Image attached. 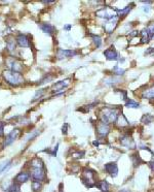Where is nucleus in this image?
Masks as SVG:
<instances>
[{"label":"nucleus","instance_id":"nucleus-40","mask_svg":"<svg viewBox=\"0 0 154 192\" xmlns=\"http://www.w3.org/2000/svg\"><path fill=\"white\" fill-rule=\"evenodd\" d=\"M152 53H154V48H149L147 51H145V55H149L152 54Z\"/></svg>","mask_w":154,"mask_h":192},{"label":"nucleus","instance_id":"nucleus-33","mask_svg":"<svg viewBox=\"0 0 154 192\" xmlns=\"http://www.w3.org/2000/svg\"><path fill=\"white\" fill-rule=\"evenodd\" d=\"M132 160H133V164L135 166H137V165H139L142 162V159L140 158L139 155H132Z\"/></svg>","mask_w":154,"mask_h":192},{"label":"nucleus","instance_id":"nucleus-43","mask_svg":"<svg viewBox=\"0 0 154 192\" xmlns=\"http://www.w3.org/2000/svg\"><path fill=\"white\" fill-rule=\"evenodd\" d=\"M64 29H65V30H67V31H69L70 29H71V25H66L64 27Z\"/></svg>","mask_w":154,"mask_h":192},{"label":"nucleus","instance_id":"nucleus-9","mask_svg":"<svg viewBox=\"0 0 154 192\" xmlns=\"http://www.w3.org/2000/svg\"><path fill=\"white\" fill-rule=\"evenodd\" d=\"M119 141L121 146L127 148V149H135L136 148V143L133 140L132 137H129V134H122L119 138Z\"/></svg>","mask_w":154,"mask_h":192},{"label":"nucleus","instance_id":"nucleus-28","mask_svg":"<svg viewBox=\"0 0 154 192\" xmlns=\"http://www.w3.org/2000/svg\"><path fill=\"white\" fill-rule=\"evenodd\" d=\"M31 187L33 192H40L41 189H42V183L38 181H32Z\"/></svg>","mask_w":154,"mask_h":192},{"label":"nucleus","instance_id":"nucleus-16","mask_svg":"<svg viewBox=\"0 0 154 192\" xmlns=\"http://www.w3.org/2000/svg\"><path fill=\"white\" fill-rule=\"evenodd\" d=\"M39 27L46 34L52 35L56 32V27L52 26V24H49V23H41V24H39Z\"/></svg>","mask_w":154,"mask_h":192},{"label":"nucleus","instance_id":"nucleus-29","mask_svg":"<svg viewBox=\"0 0 154 192\" xmlns=\"http://www.w3.org/2000/svg\"><path fill=\"white\" fill-rule=\"evenodd\" d=\"M20 188H21L20 184H17V183L13 182V184H11L7 189H5V190H6L7 192H21Z\"/></svg>","mask_w":154,"mask_h":192},{"label":"nucleus","instance_id":"nucleus-20","mask_svg":"<svg viewBox=\"0 0 154 192\" xmlns=\"http://www.w3.org/2000/svg\"><path fill=\"white\" fill-rule=\"evenodd\" d=\"M6 49L8 52H13L16 50V46H17V40L14 39L13 36H8L6 37Z\"/></svg>","mask_w":154,"mask_h":192},{"label":"nucleus","instance_id":"nucleus-37","mask_svg":"<svg viewBox=\"0 0 154 192\" xmlns=\"http://www.w3.org/2000/svg\"><path fill=\"white\" fill-rule=\"evenodd\" d=\"M139 34H140V33H139V31L134 30V31L129 32V37H135V36H138Z\"/></svg>","mask_w":154,"mask_h":192},{"label":"nucleus","instance_id":"nucleus-14","mask_svg":"<svg viewBox=\"0 0 154 192\" xmlns=\"http://www.w3.org/2000/svg\"><path fill=\"white\" fill-rule=\"evenodd\" d=\"M110 10H109L108 7H105V8H101L100 10H98L97 13H96V16L97 17H99L101 18V19H105L106 21L109 20V19H111V18H113L114 16H117L116 14H114V13H110L109 11ZM116 13V11H115Z\"/></svg>","mask_w":154,"mask_h":192},{"label":"nucleus","instance_id":"nucleus-30","mask_svg":"<svg viewBox=\"0 0 154 192\" xmlns=\"http://www.w3.org/2000/svg\"><path fill=\"white\" fill-rule=\"evenodd\" d=\"M10 166H11V161L10 160H7V161H5L4 163H2L1 165H0V175H1L2 173L6 172Z\"/></svg>","mask_w":154,"mask_h":192},{"label":"nucleus","instance_id":"nucleus-34","mask_svg":"<svg viewBox=\"0 0 154 192\" xmlns=\"http://www.w3.org/2000/svg\"><path fill=\"white\" fill-rule=\"evenodd\" d=\"M44 92H45V89H40V90H38L36 94H35V96H34V99H33V101H36V100H38L40 98L41 96L43 95Z\"/></svg>","mask_w":154,"mask_h":192},{"label":"nucleus","instance_id":"nucleus-41","mask_svg":"<svg viewBox=\"0 0 154 192\" xmlns=\"http://www.w3.org/2000/svg\"><path fill=\"white\" fill-rule=\"evenodd\" d=\"M149 166H150L151 170H152L153 172H154V160H152L151 162H149Z\"/></svg>","mask_w":154,"mask_h":192},{"label":"nucleus","instance_id":"nucleus-11","mask_svg":"<svg viewBox=\"0 0 154 192\" xmlns=\"http://www.w3.org/2000/svg\"><path fill=\"white\" fill-rule=\"evenodd\" d=\"M104 170L112 178H115L118 175V166L115 162H108V163H106L104 165Z\"/></svg>","mask_w":154,"mask_h":192},{"label":"nucleus","instance_id":"nucleus-6","mask_svg":"<svg viewBox=\"0 0 154 192\" xmlns=\"http://www.w3.org/2000/svg\"><path fill=\"white\" fill-rule=\"evenodd\" d=\"M20 135H21V129L16 128V129H13V130H11L4 138L3 147H7V146H10V145H11L14 141L20 137Z\"/></svg>","mask_w":154,"mask_h":192},{"label":"nucleus","instance_id":"nucleus-8","mask_svg":"<svg viewBox=\"0 0 154 192\" xmlns=\"http://www.w3.org/2000/svg\"><path fill=\"white\" fill-rule=\"evenodd\" d=\"M110 132V126L109 124H106L102 121H100L99 123L97 124V133L100 137H106Z\"/></svg>","mask_w":154,"mask_h":192},{"label":"nucleus","instance_id":"nucleus-10","mask_svg":"<svg viewBox=\"0 0 154 192\" xmlns=\"http://www.w3.org/2000/svg\"><path fill=\"white\" fill-rule=\"evenodd\" d=\"M78 53H77L75 50H64V49H58L57 51V58L59 60H62V59H66V58H71L76 56Z\"/></svg>","mask_w":154,"mask_h":192},{"label":"nucleus","instance_id":"nucleus-7","mask_svg":"<svg viewBox=\"0 0 154 192\" xmlns=\"http://www.w3.org/2000/svg\"><path fill=\"white\" fill-rule=\"evenodd\" d=\"M69 85H70V79H66V80H63V81L57 82V83H55V84L52 85V92L60 95L59 93L62 92V91H64V89H66Z\"/></svg>","mask_w":154,"mask_h":192},{"label":"nucleus","instance_id":"nucleus-44","mask_svg":"<svg viewBox=\"0 0 154 192\" xmlns=\"http://www.w3.org/2000/svg\"><path fill=\"white\" fill-rule=\"evenodd\" d=\"M118 192H131V191L127 190V189H121V190H119Z\"/></svg>","mask_w":154,"mask_h":192},{"label":"nucleus","instance_id":"nucleus-1","mask_svg":"<svg viewBox=\"0 0 154 192\" xmlns=\"http://www.w3.org/2000/svg\"><path fill=\"white\" fill-rule=\"evenodd\" d=\"M2 78H3V80L7 84H10V86H13V87L20 86V85H22L23 83L25 82L22 73L14 71V70H11V69L3 70V72H2Z\"/></svg>","mask_w":154,"mask_h":192},{"label":"nucleus","instance_id":"nucleus-12","mask_svg":"<svg viewBox=\"0 0 154 192\" xmlns=\"http://www.w3.org/2000/svg\"><path fill=\"white\" fill-rule=\"evenodd\" d=\"M104 56L108 61H120V56L114 48H109L104 51Z\"/></svg>","mask_w":154,"mask_h":192},{"label":"nucleus","instance_id":"nucleus-4","mask_svg":"<svg viewBox=\"0 0 154 192\" xmlns=\"http://www.w3.org/2000/svg\"><path fill=\"white\" fill-rule=\"evenodd\" d=\"M30 177L33 179V181L45 182L46 181L45 170L44 168H30Z\"/></svg>","mask_w":154,"mask_h":192},{"label":"nucleus","instance_id":"nucleus-26","mask_svg":"<svg viewBox=\"0 0 154 192\" xmlns=\"http://www.w3.org/2000/svg\"><path fill=\"white\" fill-rule=\"evenodd\" d=\"M125 106L129 108H140V103L135 101V100H133V99H126Z\"/></svg>","mask_w":154,"mask_h":192},{"label":"nucleus","instance_id":"nucleus-22","mask_svg":"<svg viewBox=\"0 0 154 192\" xmlns=\"http://www.w3.org/2000/svg\"><path fill=\"white\" fill-rule=\"evenodd\" d=\"M134 4H132V5H127L126 7H124V8H122V10H117L116 8V14H117V17L119 18H124V17H126L127 14H129V11L132 10V6Z\"/></svg>","mask_w":154,"mask_h":192},{"label":"nucleus","instance_id":"nucleus-27","mask_svg":"<svg viewBox=\"0 0 154 192\" xmlns=\"http://www.w3.org/2000/svg\"><path fill=\"white\" fill-rule=\"evenodd\" d=\"M154 121V116L150 114H146V115H143V117L141 118V122L144 123V124H150L152 123Z\"/></svg>","mask_w":154,"mask_h":192},{"label":"nucleus","instance_id":"nucleus-23","mask_svg":"<svg viewBox=\"0 0 154 192\" xmlns=\"http://www.w3.org/2000/svg\"><path fill=\"white\" fill-rule=\"evenodd\" d=\"M97 187L101 189V191L102 192H109V188H110V185H109V183L107 181H105V180H103V181H100L99 183H97Z\"/></svg>","mask_w":154,"mask_h":192},{"label":"nucleus","instance_id":"nucleus-21","mask_svg":"<svg viewBox=\"0 0 154 192\" xmlns=\"http://www.w3.org/2000/svg\"><path fill=\"white\" fill-rule=\"evenodd\" d=\"M22 64L20 63L19 61L16 60V59H13L10 63H8V66L10 67L11 70H14V71H17V72H21L23 69V66H21Z\"/></svg>","mask_w":154,"mask_h":192},{"label":"nucleus","instance_id":"nucleus-36","mask_svg":"<svg viewBox=\"0 0 154 192\" xmlns=\"http://www.w3.org/2000/svg\"><path fill=\"white\" fill-rule=\"evenodd\" d=\"M50 80H52V76H44V78L41 80V81L39 82V85H41V84H44V83H46V82H48V81H50Z\"/></svg>","mask_w":154,"mask_h":192},{"label":"nucleus","instance_id":"nucleus-32","mask_svg":"<svg viewBox=\"0 0 154 192\" xmlns=\"http://www.w3.org/2000/svg\"><path fill=\"white\" fill-rule=\"evenodd\" d=\"M112 70H113V73H114L115 76H123L124 72H125V70H124L123 68H120V67L118 66V65L114 66Z\"/></svg>","mask_w":154,"mask_h":192},{"label":"nucleus","instance_id":"nucleus-31","mask_svg":"<svg viewBox=\"0 0 154 192\" xmlns=\"http://www.w3.org/2000/svg\"><path fill=\"white\" fill-rule=\"evenodd\" d=\"M90 36L93 37V41H94V46H96L97 48H100V47L102 46V38H101L99 35H94V34H90Z\"/></svg>","mask_w":154,"mask_h":192},{"label":"nucleus","instance_id":"nucleus-42","mask_svg":"<svg viewBox=\"0 0 154 192\" xmlns=\"http://www.w3.org/2000/svg\"><path fill=\"white\" fill-rule=\"evenodd\" d=\"M143 10L145 11V13H149V10H150V7H149V6H144Z\"/></svg>","mask_w":154,"mask_h":192},{"label":"nucleus","instance_id":"nucleus-45","mask_svg":"<svg viewBox=\"0 0 154 192\" xmlns=\"http://www.w3.org/2000/svg\"><path fill=\"white\" fill-rule=\"evenodd\" d=\"M60 187H61V188H60V192H63V189H62V184H61Z\"/></svg>","mask_w":154,"mask_h":192},{"label":"nucleus","instance_id":"nucleus-3","mask_svg":"<svg viewBox=\"0 0 154 192\" xmlns=\"http://www.w3.org/2000/svg\"><path fill=\"white\" fill-rule=\"evenodd\" d=\"M81 181L88 188H91V187H94V186H96L97 185L96 173H94L93 170H90V168H87V167L83 168V170H82V174H81Z\"/></svg>","mask_w":154,"mask_h":192},{"label":"nucleus","instance_id":"nucleus-2","mask_svg":"<svg viewBox=\"0 0 154 192\" xmlns=\"http://www.w3.org/2000/svg\"><path fill=\"white\" fill-rule=\"evenodd\" d=\"M119 114V110L116 108H103L100 113V119L106 124L115 123Z\"/></svg>","mask_w":154,"mask_h":192},{"label":"nucleus","instance_id":"nucleus-15","mask_svg":"<svg viewBox=\"0 0 154 192\" xmlns=\"http://www.w3.org/2000/svg\"><path fill=\"white\" fill-rule=\"evenodd\" d=\"M29 179H30V174H28L26 172H21L14 177L13 182H16V183H17V184L21 185V184H23V183L28 182Z\"/></svg>","mask_w":154,"mask_h":192},{"label":"nucleus","instance_id":"nucleus-17","mask_svg":"<svg viewBox=\"0 0 154 192\" xmlns=\"http://www.w3.org/2000/svg\"><path fill=\"white\" fill-rule=\"evenodd\" d=\"M141 97L143 99H149V100H154V85H152L150 88L144 90L142 92Z\"/></svg>","mask_w":154,"mask_h":192},{"label":"nucleus","instance_id":"nucleus-39","mask_svg":"<svg viewBox=\"0 0 154 192\" xmlns=\"http://www.w3.org/2000/svg\"><path fill=\"white\" fill-rule=\"evenodd\" d=\"M67 128H68V124L65 123L64 126H63V128H62V132H63V134H66L67 133Z\"/></svg>","mask_w":154,"mask_h":192},{"label":"nucleus","instance_id":"nucleus-13","mask_svg":"<svg viewBox=\"0 0 154 192\" xmlns=\"http://www.w3.org/2000/svg\"><path fill=\"white\" fill-rule=\"evenodd\" d=\"M16 40H17V43L21 48H28V47H30V39H29L28 35H26V34L20 33L16 37Z\"/></svg>","mask_w":154,"mask_h":192},{"label":"nucleus","instance_id":"nucleus-25","mask_svg":"<svg viewBox=\"0 0 154 192\" xmlns=\"http://www.w3.org/2000/svg\"><path fill=\"white\" fill-rule=\"evenodd\" d=\"M151 40V38L149 36V34H148V32L146 30V28L143 29V30L141 31V43H149Z\"/></svg>","mask_w":154,"mask_h":192},{"label":"nucleus","instance_id":"nucleus-5","mask_svg":"<svg viewBox=\"0 0 154 192\" xmlns=\"http://www.w3.org/2000/svg\"><path fill=\"white\" fill-rule=\"evenodd\" d=\"M118 21H119V18H118L117 16H114L113 18H111V19L106 21L105 24H104V30L106 33H108V34L113 33V31L116 29L117 25H118Z\"/></svg>","mask_w":154,"mask_h":192},{"label":"nucleus","instance_id":"nucleus-38","mask_svg":"<svg viewBox=\"0 0 154 192\" xmlns=\"http://www.w3.org/2000/svg\"><path fill=\"white\" fill-rule=\"evenodd\" d=\"M3 130H4V123L0 122V137L3 135Z\"/></svg>","mask_w":154,"mask_h":192},{"label":"nucleus","instance_id":"nucleus-24","mask_svg":"<svg viewBox=\"0 0 154 192\" xmlns=\"http://www.w3.org/2000/svg\"><path fill=\"white\" fill-rule=\"evenodd\" d=\"M121 79L118 78V76H109L105 80V84L108 85V86H113V85L117 84V83H120Z\"/></svg>","mask_w":154,"mask_h":192},{"label":"nucleus","instance_id":"nucleus-18","mask_svg":"<svg viewBox=\"0 0 154 192\" xmlns=\"http://www.w3.org/2000/svg\"><path fill=\"white\" fill-rule=\"evenodd\" d=\"M30 167L31 168H44V163L39 157H34L30 160Z\"/></svg>","mask_w":154,"mask_h":192},{"label":"nucleus","instance_id":"nucleus-35","mask_svg":"<svg viewBox=\"0 0 154 192\" xmlns=\"http://www.w3.org/2000/svg\"><path fill=\"white\" fill-rule=\"evenodd\" d=\"M40 133V131H36V132H34V133H29L28 135H27V137H26V141H31V140H33V138L35 137H37V135L38 134H39Z\"/></svg>","mask_w":154,"mask_h":192},{"label":"nucleus","instance_id":"nucleus-19","mask_svg":"<svg viewBox=\"0 0 154 192\" xmlns=\"http://www.w3.org/2000/svg\"><path fill=\"white\" fill-rule=\"evenodd\" d=\"M115 123H116V125L118 127H120V128H124V127H127L129 125V121L126 120V118L124 117V115L122 113L119 114V116H118L116 122H115Z\"/></svg>","mask_w":154,"mask_h":192}]
</instances>
